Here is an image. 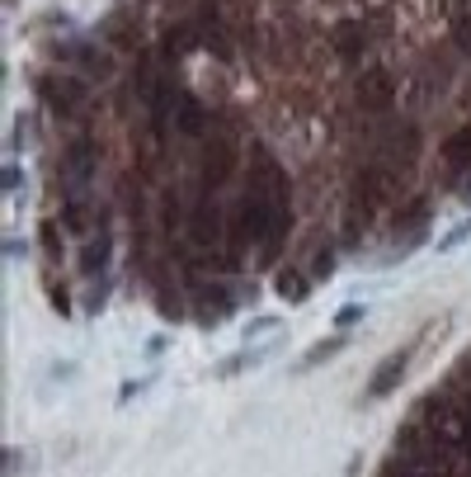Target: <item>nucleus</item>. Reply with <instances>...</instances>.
<instances>
[{"label": "nucleus", "instance_id": "f257e3e1", "mask_svg": "<svg viewBox=\"0 0 471 477\" xmlns=\"http://www.w3.org/2000/svg\"><path fill=\"white\" fill-rule=\"evenodd\" d=\"M373 29H368V20H340L330 29V47L340 62H359L363 53H373Z\"/></svg>", "mask_w": 471, "mask_h": 477}, {"label": "nucleus", "instance_id": "f03ea898", "mask_svg": "<svg viewBox=\"0 0 471 477\" xmlns=\"http://www.w3.org/2000/svg\"><path fill=\"white\" fill-rule=\"evenodd\" d=\"M392 105H396V80H392V71H386V67H368V71L359 76V109L386 113Z\"/></svg>", "mask_w": 471, "mask_h": 477}, {"label": "nucleus", "instance_id": "7ed1b4c3", "mask_svg": "<svg viewBox=\"0 0 471 477\" xmlns=\"http://www.w3.org/2000/svg\"><path fill=\"white\" fill-rule=\"evenodd\" d=\"M410 359H415V350L406 345V350H396L392 359H386V364L373 373V383H368V398H386V392H392L401 378H406V369H410Z\"/></svg>", "mask_w": 471, "mask_h": 477}, {"label": "nucleus", "instance_id": "20e7f679", "mask_svg": "<svg viewBox=\"0 0 471 477\" xmlns=\"http://www.w3.org/2000/svg\"><path fill=\"white\" fill-rule=\"evenodd\" d=\"M175 128H179L184 138H208V109H203L198 95L184 90V100H179V109H175Z\"/></svg>", "mask_w": 471, "mask_h": 477}, {"label": "nucleus", "instance_id": "39448f33", "mask_svg": "<svg viewBox=\"0 0 471 477\" xmlns=\"http://www.w3.org/2000/svg\"><path fill=\"white\" fill-rule=\"evenodd\" d=\"M109 255H113V237L104 232V227H99V232L90 237V246L80 251V274H86V279H104Z\"/></svg>", "mask_w": 471, "mask_h": 477}, {"label": "nucleus", "instance_id": "423d86ee", "mask_svg": "<svg viewBox=\"0 0 471 477\" xmlns=\"http://www.w3.org/2000/svg\"><path fill=\"white\" fill-rule=\"evenodd\" d=\"M443 161H448L452 171H467V166H471V123L458 128V133L443 142Z\"/></svg>", "mask_w": 471, "mask_h": 477}, {"label": "nucleus", "instance_id": "0eeeda50", "mask_svg": "<svg viewBox=\"0 0 471 477\" xmlns=\"http://www.w3.org/2000/svg\"><path fill=\"white\" fill-rule=\"evenodd\" d=\"M278 345H283V340H269L264 350H260V345H250V350H241V359H227V364L217 369V373L227 378V373H245V369H255V364H264V359H269V355L278 350Z\"/></svg>", "mask_w": 471, "mask_h": 477}, {"label": "nucleus", "instance_id": "6e6552de", "mask_svg": "<svg viewBox=\"0 0 471 477\" xmlns=\"http://www.w3.org/2000/svg\"><path fill=\"white\" fill-rule=\"evenodd\" d=\"M38 241H43V255H47V265H62V227L57 222H43L38 227Z\"/></svg>", "mask_w": 471, "mask_h": 477}, {"label": "nucleus", "instance_id": "1a4fd4ad", "mask_svg": "<svg viewBox=\"0 0 471 477\" xmlns=\"http://www.w3.org/2000/svg\"><path fill=\"white\" fill-rule=\"evenodd\" d=\"M278 289H283V298H307V274H297V270H288V274H283L278 279Z\"/></svg>", "mask_w": 471, "mask_h": 477}, {"label": "nucleus", "instance_id": "9d476101", "mask_svg": "<svg viewBox=\"0 0 471 477\" xmlns=\"http://www.w3.org/2000/svg\"><path fill=\"white\" fill-rule=\"evenodd\" d=\"M47 298H53V307L62 312V317H71V293H66V284H62V279H47Z\"/></svg>", "mask_w": 471, "mask_h": 477}, {"label": "nucleus", "instance_id": "9b49d317", "mask_svg": "<svg viewBox=\"0 0 471 477\" xmlns=\"http://www.w3.org/2000/svg\"><path fill=\"white\" fill-rule=\"evenodd\" d=\"M335 350H344V336H330V340H321V345H311V355H307V369H311V364H326V359H330Z\"/></svg>", "mask_w": 471, "mask_h": 477}, {"label": "nucleus", "instance_id": "f8f14e48", "mask_svg": "<svg viewBox=\"0 0 471 477\" xmlns=\"http://www.w3.org/2000/svg\"><path fill=\"white\" fill-rule=\"evenodd\" d=\"M359 322H363V307H359V303L335 312V326H344V331H349V326H359Z\"/></svg>", "mask_w": 471, "mask_h": 477}, {"label": "nucleus", "instance_id": "ddd939ff", "mask_svg": "<svg viewBox=\"0 0 471 477\" xmlns=\"http://www.w3.org/2000/svg\"><path fill=\"white\" fill-rule=\"evenodd\" d=\"M20 180H24V171H20V161H10V171H5V189L14 194V189H20Z\"/></svg>", "mask_w": 471, "mask_h": 477}, {"label": "nucleus", "instance_id": "4468645a", "mask_svg": "<svg viewBox=\"0 0 471 477\" xmlns=\"http://www.w3.org/2000/svg\"><path fill=\"white\" fill-rule=\"evenodd\" d=\"M274 326H278V317H264V322H255V326H250V331H245V336H260V331H274Z\"/></svg>", "mask_w": 471, "mask_h": 477}]
</instances>
